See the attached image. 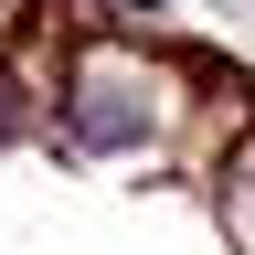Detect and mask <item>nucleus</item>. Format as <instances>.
<instances>
[{
    "label": "nucleus",
    "mask_w": 255,
    "mask_h": 255,
    "mask_svg": "<svg viewBox=\"0 0 255 255\" xmlns=\"http://www.w3.org/2000/svg\"><path fill=\"white\" fill-rule=\"evenodd\" d=\"M64 117H75V138H85V149H138L149 128H159L149 85H138V75H117V64H85V75H75V107H64Z\"/></svg>",
    "instance_id": "nucleus-1"
},
{
    "label": "nucleus",
    "mask_w": 255,
    "mask_h": 255,
    "mask_svg": "<svg viewBox=\"0 0 255 255\" xmlns=\"http://www.w3.org/2000/svg\"><path fill=\"white\" fill-rule=\"evenodd\" d=\"M21 128H32V96H21V75H0V149H11Z\"/></svg>",
    "instance_id": "nucleus-2"
},
{
    "label": "nucleus",
    "mask_w": 255,
    "mask_h": 255,
    "mask_svg": "<svg viewBox=\"0 0 255 255\" xmlns=\"http://www.w3.org/2000/svg\"><path fill=\"white\" fill-rule=\"evenodd\" d=\"M117 11H159V0H117Z\"/></svg>",
    "instance_id": "nucleus-3"
}]
</instances>
